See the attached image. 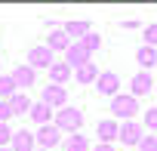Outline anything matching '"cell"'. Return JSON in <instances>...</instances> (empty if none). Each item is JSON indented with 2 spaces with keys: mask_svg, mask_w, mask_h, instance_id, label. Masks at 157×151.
Segmentation results:
<instances>
[{
  "mask_svg": "<svg viewBox=\"0 0 157 151\" xmlns=\"http://www.w3.org/2000/svg\"><path fill=\"white\" fill-rule=\"evenodd\" d=\"M52 123H56L59 130H68V133L74 136V133H80V126H83V111H80V108H74V105H68V108H59Z\"/></svg>",
  "mask_w": 157,
  "mask_h": 151,
  "instance_id": "obj_1",
  "label": "cell"
},
{
  "mask_svg": "<svg viewBox=\"0 0 157 151\" xmlns=\"http://www.w3.org/2000/svg\"><path fill=\"white\" fill-rule=\"evenodd\" d=\"M111 111H114V117L132 120V117H136V111H139V99H136V96H129V93H117V96L111 99Z\"/></svg>",
  "mask_w": 157,
  "mask_h": 151,
  "instance_id": "obj_2",
  "label": "cell"
},
{
  "mask_svg": "<svg viewBox=\"0 0 157 151\" xmlns=\"http://www.w3.org/2000/svg\"><path fill=\"white\" fill-rule=\"evenodd\" d=\"M40 102H46L49 108H68V90L65 87H56V83H46L43 93H40Z\"/></svg>",
  "mask_w": 157,
  "mask_h": 151,
  "instance_id": "obj_3",
  "label": "cell"
},
{
  "mask_svg": "<svg viewBox=\"0 0 157 151\" xmlns=\"http://www.w3.org/2000/svg\"><path fill=\"white\" fill-rule=\"evenodd\" d=\"M28 65H31L34 71H37V68H46V71H49V68L56 65L52 49H49V46H31V49H28Z\"/></svg>",
  "mask_w": 157,
  "mask_h": 151,
  "instance_id": "obj_4",
  "label": "cell"
},
{
  "mask_svg": "<svg viewBox=\"0 0 157 151\" xmlns=\"http://www.w3.org/2000/svg\"><path fill=\"white\" fill-rule=\"evenodd\" d=\"M34 136H37V148H46V151H56V145L62 142V130H59L56 123H49V126H40Z\"/></svg>",
  "mask_w": 157,
  "mask_h": 151,
  "instance_id": "obj_5",
  "label": "cell"
},
{
  "mask_svg": "<svg viewBox=\"0 0 157 151\" xmlns=\"http://www.w3.org/2000/svg\"><path fill=\"white\" fill-rule=\"evenodd\" d=\"M96 90L102 93V96H117V90H120V77H117V74L114 71H102L99 74V80H96Z\"/></svg>",
  "mask_w": 157,
  "mask_h": 151,
  "instance_id": "obj_6",
  "label": "cell"
},
{
  "mask_svg": "<svg viewBox=\"0 0 157 151\" xmlns=\"http://www.w3.org/2000/svg\"><path fill=\"white\" fill-rule=\"evenodd\" d=\"M151 90H154V80H151V74H148V71H139L136 77L129 80V96H136V99L148 96Z\"/></svg>",
  "mask_w": 157,
  "mask_h": 151,
  "instance_id": "obj_7",
  "label": "cell"
},
{
  "mask_svg": "<svg viewBox=\"0 0 157 151\" xmlns=\"http://www.w3.org/2000/svg\"><path fill=\"white\" fill-rule=\"evenodd\" d=\"M117 139H120L123 145H139L145 136H142V130H139V123H136V120H123V123H120Z\"/></svg>",
  "mask_w": 157,
  "mask_h": 151,
  "instance_id": "obj_8",
  "label": "cell"
},
{
  "mask_svg": "<svg viewBox=\"0 0 157 151\" xmlns=\"http://www.w3.org/2000/svg\"><path fill=\"white\" fill-rule=\"evenodd\" d=\"M31 120H34L37 126H49V123L56 120V111H52L46 102H34V105H31Z\"/></svg>",
  "mask_w": 157,
  "mask_h": 151,
  "instance_id": "obj_9",
  "label": "cell"
},
{
  "mask_svg": "<svg viewBox=\"0 0 157 151\" xmlns=\"http://www.w3.org/2000/svg\"><path fill=\"white\" fill-rule=\"evenodd\" d=\"M10 148H13V151H37V136L28 133V130H16Z\"/></svg>",
  "mask_w": 157,
  "mask_h": 151,
  "instance_id": "obj_10",
  "label": "cell"
},
{
  "mask_svg": "<svg viewBox=\"0 0 157 151\" xmlns=\"http://www.w3.org/2000/svg\"><path fill=\"white\" fill-rule=\"evenodd\" d=\"M65 62H68L71 68H80V65H86V62H93V59H90V49H86L83 43H71V49L65 52Z\"/></svg>",
  "mask_w": 157,
  "mask_h": 151,
  "instance_id": "obj_11",
  "label": "cell"
},
{
  "mask_svg": "<svg viewBox=\"0 0 157 151\" xmlns=\"http://www.w3.org/2000/svg\"><path fill=\"white\" fill-rule=\"evenodd\" d=\"M99 74H102V71L96 68V62H86V65H80V68H74V80L86 87V83H96V80H99Z\"/></svg>",
  "mask_w": 157,
  "mask_h": 151,
  "instance_id": "obj_12",
  "label": "cell"
},
{
  "mask_svg": "<svg viewBox=\"0 0 157 151\" xmlns=\"http://www.w3.org/2000/svg\"><path fill=\"white\" fill-rule=\"evenodd\" d=\"M71 43H74V40H71L62 28H59V31H49V37H46V46H49L52 52H68V49H71Z\"/></svg>",
  "mask_w": 157,
  "mask_h": 151,
  "instance_id": "obj_13",
  "label": "cell"
},
{
  "mask_svg": "<svg viewBox=\"0 0 157 151\" xmlns=\"http://www.w3.org/2000/svg\"><path fill=\"white\" fill-rule=\"evenodd\" d=\"M74 77V68L68 65V62H56L52 68H49V80L56 83V87H65V80H71Z\"/></svg>",
  "mask_w": 157,
  "mask_h": 151,
  "instance_id": "obj_14",
  "label": "cell"
},
{
  "mask_svg": "<svg viewBox=\"0 0 157 151\" xmlns=\"http://www.w3.org/2000/svg\"><path fill=\"white\" fill-rule=\"evenodd\" d=\"M117 133H120V126H117L114 120H99V123H96V136H99V142H105V145H111V142L117 139Z\"/></svg>",
  "mask_w": 157,
  "mask_h": 151,
  "instance_id": "obj_15",
  "label": "cell"
},
{
  "mask_svg": "<svg viewBox=\"0 0 157 151\" xmlns=\"http://www.w3.org/2000/svg\"><path fill=\"white\" fill-rule=\"evenodd\" d=\"M13 80H16L19 87H34V83H37V71H34L31 65H16Z\"/></svg>",
  "mask_w": 157,
  "mask_h": 151,
  "instance_id": "obj_16",
  "label": "cell"
},
{
  "mask_svg": "<svg viewBox=\"0 0 157 151\" xmlns=\"http://www.w3.org/2000/svg\"><path fill=\"white\" fill-rule=\"evenodd\" d=\"M62 31H65L71 40H77V43H80V40L93 31V25H90V22H65V25H62Z\"/></svg>",
  "mask_w": 157,
  "mask_h": 151,
  "instance_id": "obj_17",
  "label": "cell"
},
{
  "mask_svg": "<svg viewBox=\"0 0 157 151\" xmlns=\"http://www.w3.org/2000/svg\"><path fill=\"white\" fill-rule=\"evenodd\" d=\"M10 105H13V114H31V99L25 96V93H16L13 99H10Z\"/></svg>",
  "mask_w": 157,
  "mask_h": 151,
  "instance_id": "obj_18",
  "label": "cell"
},
{
  "mask_svg": "<svg viewBox=\"0 0 157 151\" xmlns=\"http://www.w3.org/2000/svg\"><path fill=\"white\" fill-rule=\"evenodd\" d=\"M65 151H90V142H86V136H83V133H74V136H68V139H65Z\"/></svg>",
  "mask_w": 157,
  "mask_h": 151,
  "instance_id": "obj_19",
  "label": "cell"
},
{
  "mask_svg": "<svg viewBox=\"0 0 157 151\" xmlns=\"http://www.w3.org/2000/svg\"><path fill=\"white\" fill-rule=\"evenodd\" d=\"M16 87H19V83L13 80V74H0V99L10 102V99L16 96Z\"/></svg>",
  "mask_w": 157,
  "mask_h": 151,
  "instance_id": "obj_20",
  "label": "cell"
},
{
  "mask_svg": "<svg viewBox=\"0 0 157 151\" xmlns=\"http://www.w3.org/2000/svg\"><path fill=\"white\" fill-rule=\"evenodd\" d=\"M136 59H139L142 68H157V49H154V46H142Z\"/></svg>",
  "mask_w": 157,
  "mask_h": 151,
  "instance_id": "obj_21",
  "label": "cell"
},
{
  "mask_svg": "<svg viewBox=\"0 0 157 151\" xmlns=\"http://www.w3.org/2000/svg\"><path fill=\"white\" fill-rule=\"evenodd\" d=\"M80 43H83V46H86V49H90V52H96V49H99V46H102V37H99V34H96V31H90V34H86V37H83V40H80Z\"/></svg>",
  "mask_w": 157,
  "mask_h": 151,
  "instance_id": "obj_22",
  "label": "cell"
},
{
  "mask_svg": "<svg viewBox=\"0 0 157 151\" xmlns=\"http://www.w3.org/2000/svg\"><path fill=\"white\" fill-rule=\"evenodd\" d=\"M13 130H10V123H0V148H3V145H13Z\"/></svg>",
  "mask_w": 157,
  "mask_h": 151,
  "instance_id": "obj_23",
  "label": "cell"
},
{
  "mask_svg": "<svg viewBox=\"0 0 157 151\" xmlns=\"http://www.w3.org/2000/svg\"><path fill=\"white\" fill-rule=\"evenodd\" d=\"M142 34H145V46H157V25H148Z\"/></svg>",
  "mask_w": 157,
  "mask_h": 151,
  "instance_id": "obj_24",
  "label": "cell"
},
{
  "mask_svg": "<svg viewBox=\"0 0 157 151\" xmlns=\"http://www.w3.org/2000/svg\"><path fill=\"white\" fill-rule=\"evenodd\" d=\"M139 151H157V136H145L139 142Z\"/></svg>",
  "mask_w": 157,
  "mask_h": 151,
  "instance_id": "obj_25",
  "label": "cell"
},
{
  "mask_svg": "<svg viewBox=\"0 0 157 151\" xmlns=\"http://www.w3.org/2000/svg\"><path fill=\"white\" fill-rule=\"evenodd\" d=\"M10 117H13V105H10L6 99H0V123H6Z\"/></svg>",
  "mask_w": 157,
  "mask_h": 151,
  "instance_id": "obj_26",
  "label": "cell"
},
{
  "mask_svg": "<svg viewBox=\"0 0 157 151\" xmlns=\"http://www.w3.org/2000/svg\"><path fill=\"white\" fill-rule=\"evenodd\" d=\"M145 126L148 130H157V108H148L145 111Z\"/></svg>",
  "mask_w": 157,
  "mask_h": 151,
  "instance_id": "obj_27",
  "label": "cell"
},
{
  "mask_svg": "<svg viewBox=\"0 0 157 151\" xmlns=\"http://www.w3.org/2000/svg\"><path fill=\"white\" fill-rule=\"evenodd\" d=\"M93 151H114V145H105V142H99V145H96Z\"/></svg>",
  "mask_w": 157,
  "mask_h": 151,
  "instance_id": "obj_28",
  "label": "cell"
},
{
  "mask_svg": "<svg viewBox=\"0 0 157 151\" xmlns=\"http://www.w3.org/2000/svg\"><path fill=\"white\" fill-rule=\"evenodd\" d=\"M0 151H13V148H0Z\"/></svg>",
  "mask_w": 157,
  "mask_h": 151,
  "instance_id": "obj_29",
  "label": "cell"
},
{
  "mask_svg": "<svg viewBox=\"0 0 157 151\" xmlns=\"http://www.w3.org/2000/svg\"><path fill=\"white\" fill-rule=\"evenodd\" d=\"M37 151H46V148H37Z\"/></svg>",
  "mask_w": 157,
  "mask_h": 151,
  "instance_id": "obj_30",
  "label": "cell"
},
{
  "mask_svg": "<svg viewBox=\"0 0 157 151\" xmlns=\"http://www.w3.org/2000/svg\"><path fill=\"white\" fill-rule=\"evenodd\" d=\"M154 90H157V87H154Z\"/></svg>",
  "mask_w": 157,
  "mask_h": 151,
  "instance_id": "obj_31",
  "label": "cell"
}]
</instances>
